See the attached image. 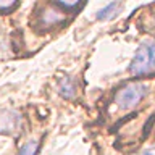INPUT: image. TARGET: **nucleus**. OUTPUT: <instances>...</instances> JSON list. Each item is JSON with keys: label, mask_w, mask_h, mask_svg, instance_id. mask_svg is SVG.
<instances>
[{"label": "nucleus", "mask_w": 155, "mask_h": 155, "mask_svg": "<svg viewBox=\"0 0 155 155\" xmlns=\"http://www.w3.org/2000/svg\"><path fill=\"white\" fill-rule=\"evenodd\" d=\"M129 71L136 76L149 74V73L155 71V42L153 41L144 42L137 48L133 61H131Z\"/></svg>", "instance_id": "obj_1"}, {"label": "nucleus", "mask_w": 155, "mask_h": 155, "mask_svg": "<svg viewBox=\"0 0 155 155\" xmlns=\"http://www.w3.org/2000/svg\"><path fill=\"white\" fill-rule=\"evenodd\" d=\"M145 95H147V86L144 82H140V81L128 82L115 95V104L120 110H128V108L136 107Z\"/></svg>", "instance_id": "obj_2"}, {"label": "nucleus", "mask_w": 155, "mask_h": 155, "mask_svg": "<svg viewBox=\"0 0 155 155\" xmlns=\"http://www.w3.org/2000/svg\"><path fill=\"white\" fill-rule=\"evenodd\" d=\"M19 123H21V118L16 111H3L0 113V129L7 131V133H12V131H16L19 128Z\"/></svg>", "instance_id": "obj_3"}, {"label": "nucleus", "mask_w": 155, "mask_h": 155, "mask_svg": "<svg viewBox=\"0 0 155 155\" xmlns=\"http://www.w3.org/2000/svg\"><path fill=\"white\" fill-rule=\"evenodd\" d=\"M63 21H65V13L57 8H47L42 13V23L45 26H55V24H60Z\"/></svg>", "instance_id": "obj_4"}, {"label": "nucleus", "mask_w": 155, "mask_h": 155, "mask_svg": "<svg viewBox=\"0 0 155 155\" xmlns=\"http://www.w3.org/2000/svg\"><path fill=\"white\" fill-rule=\"evenodd\" d=\"M76 91H78V87H76V82L71 79V78H61L60 82H58V92L65 97V99H73V97L76 95Z\"/></svg>", "instance_id": "obj_5"}, {"label": "nucleus", "mask_w": 155, "mask_h": 155, "mask_svg": "<svg viewBox=\"0 0 155 155\" xmlns=\"http://www.w3.org/2000/svg\"><path fill=\"white\" fill-rule=\"evenodd\" d=\"M118 10H120V7L116 5V2H113V3L107 5L105 8L99 10V12H97V18L99 19H110V18H113L115 15L118 13Z\"/></svg>", "instance_id": "obj_6"}, {"label": "nucleus", "mask_w": 155, "mask_h": 155, "mask_svg": "<svg viewBox=\"0 0 155 155\" xmlns=\"http://www.w3.org/2000/svg\"><path fill=\"white\" fill-rule=\"evenodd\" d=\"M37 149H39V144L32 140V142H28V144L21 149L19 155H36V153H37Z\"/></svg>", "instance_id": "obj_7"}, {"label": "nucleus", "mask_w": 155, "mask_h": 155, "mask_svg": "<svg viewBox=\"0 0 155 155\" xmlns=\"http://www.w3.org/2000/svg\"><path fill=\"white\" fill-rule=\"evenodd\" d=\"M18 0H0V10H8L12 8Z\"/></svg>", "instance_id": "obj_8"}, {"label": "nucleus", "mask_w": 155, "mask_h": 155, "mask_svg": "<svg viewBox=\"0 0 155 155\" xmlns=\"http://www.w3.org/2000/svg\"><path fill=\"white\" fill-rule=\"evenodd\" d=\"M63 5H66V7H74V5L79 2V0H60Z\"/></svg>", "instance_id": "obj_9"}, {"label": "nucleus", "mask_w": 155, "mask_h": 155, "mask_svg": "<svg viewBox=\"0 0 155 155\" xmlns=\"http://www.w3.org/2000/svg\"><path fill=\"white\" fill-rule=\"evenodd\" d=\"M140 155H155V149H150V150H145V152H142Z\"/></svg>", "instance_id": "obj_10"}]
</instances>
